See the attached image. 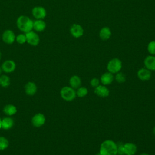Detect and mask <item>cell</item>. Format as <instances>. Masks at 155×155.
<instances>
[{"label": "cell", "instance_id": "cell-1", "mask_svg": "<svg viewBox=\"0 0 155 155\" xmlns=\"http://www.w3.org/2000/svg\"><path fill=\"white\" fill-rule=\"evenodd\" d=\"M101 155H117V143L112 140H105L101 145Z\"/></svg>", "mask_w": 155, "mask_h": 155}, {"label": "cell", "instance_id": "cell-4", "mask_svg": "<svg viewBox=\"0 0 155 155\" xmlns=\"http://www.w3.org/2000/svg\"><path fill=\"white\" fill-rule=\"evenodd\" d=\"M122 67V61L117 58H114L109 61L107 65V69L108 72L112 74H116L120 71Z\"/></svg>", "mask_w": 155, "mask_h": 155}, {"label": "cell", "instance_id": "cell-35", "mask_svg": "<svg viewBox=\"0 0 155 155\" xmlns=\"http://www.w3.org/2000/svg\"><path fill=\"white\" fill-rule=\"evenodd\" d=\"M95 155H101V154H99V153H97V154H96Z\"/></svg>", "mask_w": 155, "mask_h": 155}, {"label": "cell", "instance_id": "cell-5", "mask_svg": "<svg viewBox=\"0 0 155 155\" xmlns=\"http://www.w3.org/2000/svg\"><path fill=\"white\" fill-rule=\"evenodd\" d=\"M25 34L26 39H27V42L32 46H37L40 42V38L39 36L37 33L33 30L27 32Z\"/></svg>", "mask_w": 155, "mask_h": 155}, {"label": "cell", "instance_id": "cell-8", "mask_svg": "<svg viewBox=\"0 0 155 155\" xmlns=\"http://www.w3.org/2000/svg\"><path fill=\"white\" fill-rule=\"evenodd\" d=\"M2 39L7 44H12L16 40V35L12 30L7 29L2 33Z\"/></svg>", "mask_w": 155, "mask_h": 155}, {"label": "cell", "instance_id": "cell-24", "mask_svg": "<svg viewBox=\"0 0 155 155\" xmlns=\"http://www.w3.org/2000/svg\"><path fill=\"white\" fill-rule=\"evenodd\" d=\"M76 96L79 97H85L88 94V89L84 87H80L77 89Z\"/></svg>", "mask_w": 155, "mask_h": 155}, {"label": "cell", "instance_id": "cell-9", "mask_svg": "<svg viewBox=\"0 0 155 155\" xmlns=\"http://www.w3.org/2000/svg\"><path fill=\"white\" fill-rule=\"evenodd\" d=\"M45 122V116L41 113L35 114L31 119V124L35 127H41Z\"/></svg>", "mask_w": 155, "mask_h": 155}, {"label": "cell", "instance_id": "cell-31", "mask_svg": "<svg viewBox=\"0 0 155 155\" xmlns=\"http://www.w3.org/2000/svg\"><path fill=\"white\" fill-rule=\"evenodd\" d=\"M153 133H154V136H155V127H154V128H153Z\"/></svg>", "mask_w": 155, "mask_h": 155}, {"label": "cell", "instance_id": "cell-16", "mask_svg": "<svg viewBox=\"0 0 155 155\" xmlns=\"http://www.w3.org/2000/svg\"><path fill=\"white\" fill-rule=\"evenodd\" d=\"M24 90L27 95L33 96L37 91V86L33 82H28L24 87Z\"/></svg>", "mask_w": 155, "mask_h": 155}, {"label": "cell", "instance_id": "cell-25", "mask_svg": "<svg viewBox=\"0 0 155 155\" xmlns=\"http://www.w3.org/2000/svg\"><path fill=\"white\" fill-rule=\"evenodd\" d=\"M18 44H24L25 42H27V39H26V36L25 33H20L16 36V40Z\"/></svg>", "mask_w": 155, "mask_h": 155}, {"label": "cell", "instance_id": "cell-36", "mask_svg": "<svg viewBox=\"0 0 155 155\" xmlns=\"http://www.w3.org/2000/svg\"><path fill=\"white\" fill-rule=\"evenodd\" d=\"M116 1H120V0H116Z\"/></svg>", "mask_w": 155, "mask_h": 155}, {"label": "cell", "instance_id": "cell-19", "mask_svg": "<svg viewBox=\"0 0 155 155\" xmlns=\"http://www.w3.org/2000/svg\"><path fill=\"white\" fill-rule=\"evenodd\" d=\"M81 84V79L78 75H73L69 79V84L70 87L74 90L78 89L79 87H80Z\"/></svg>", "mask_w": 155, "mask_h": 155}, {"label": "cell", "instance_id": "cell-34", "mask_svg": "<svg viewBox=\"0 0 155 155\" xmlns=\"http://www.w3.org/2000/svg\"><path fill=\"white\" fill-rule=\"evenodd\" d=\"M1 56H2V54H1V51H0V59H1Z\"/></svg>", "mask_w": 155, "mask_h": 155}, {"label": "cell", "instance_id": "cell-20", "mask_svg": "<svg viewBox=\"0 0 155 155\" xmlns=\"http://www.w3.org/2000/svg\"><path fill=\"white\" fill-rule=\"evenodd\" d=\"M14 125V120L10 117H6L1 120V128L4 130L10 129Z\"/></svg>", "mask_w": 155, "mask_h": 155}, {"label": "cell", "instance_id": "cell-2", "mask_svg": "<svg viewBox=\"0 0 155 155\" xmlns=\"http://www.w3.org/2000/svg\"><path fill=\"white\" fill-rule=\"evenodd\" d=\"M16 25L20 31L26 33L33 30V21L27 16L21 15L16 19Z\"/></svg>", "mask_w": 155, "mask_h": 155}, {"label": "cell", "instance_id": "cell-33", "mask_svg": "<svg viewBox=\"0 0 155 155\" xmlns=\"http://www.w3.org/2000/svg\"><path fill=\"white\" fill-rule=\"evenodd\" d=\"M1 120H2V119L0 117V128H1Z\"/></svg>", "mask_w": 155, "mask_h": 155}, {"label": "cell", "instance_id": "cell-23", "mask_svg": "<svg viewBox=\"0 0 155 155\" xmlns=\"http://www.w3.org/2000/svg\"><path fill=\"white\" fill-rule=\"evenodd\" d=\"M8 145L9 142L8 139L4 136H0V151L7 149Z\"/></svg>", "mask_w": 155, "mask_h": 155}, {"label": "cell", "instance_id": "cell-10", "mask_svg": "<svg viewBox=\"0 0 155 155\" xmlns=\"http://www.w3.org/2000/svg\"><path fill=\"white\" fill-rule=\"evenodd\" d=\"M123 151L124 155H134L137 152V146L133 143H125L123 145Z\"/></svg>", "mask_w": 155, "mask_h": 155}, {"label": "cell", "instance_id": "cell-14", "mask_svg": "<svg viewBox=\"0 0 155 155\" xmlns=\"http://www.w3.org/2000/svg\"><path fill=\"white\" fill-rule=\"evenodd\" d=\"M94 93L99 97H106L109 96L110 91L105 85H99L94 88Z\"/></svg>", "mask_w": 155, "mask_h": 155}, {"label": "cell", "instance_id": "cell-30", "mask_svg": "<svg viewBox=\"0 0 155 155\" xmlns=\"http://www.w3.org/2000/svg\"><path fill=\"white\" fill-rule=\"evenodd\" d=\"M139 155H150V154H147V153H143L140 154Z\"/></svg>", "mask_w": 155, "mask_h": 155}, {"label": "cell", "instance_id": "cell-22", "mask_svg": "<svg viewBox=\"0 0 155 155\" xmlns=\"http://www.w3.org/2000/svg\"><path fill=\"white\" fill-rule=\"evenodd\" d=\"M10 84V79L7 75H1L0 76V85L2 87H8Z\"/></svg>", "mask_w": 155, "mask_h": 155}, {"label": "cell", "instance_id": "cell-21", "mask_svg": "<svg viewBox=\"0 0 155 155\" xmlns=\"http://www.w3.org/2000/svg\"><path fill=\"white\" fill-rule=\"evenodd\" d=\"M3 112L7 116H11L17 113V108L16 106L12 104H7L3 108Z\"/></svg>", "mask_w": 155, "mask_h": 155}, {"label": "cell", "instance_id": "cell-17", "mask_svg": "<svg viewBox=\"0 0 155 155\" xmlns=\"http://www.w3.org/2000/svg\"><path fill=\"white\" fill-rule=\"evenodd\" d=\"M46 28V23L43 19H36L33 21V30L37 32H42Z\"/></svg>", "mask_w": 155, "mask_h": 155}, {"label": "cell", "instance_id": "cell-7", "mask_svg": "<svg viewBox=\"0 0 155 155\" xmlns=\"http://www.w3.org/2000/svg\"><path fill=\"white\" fill-rule=\"evenodd\" d=\"M70 33L74 38H79L84 35V30L83 27L79 24H73L70 28Z\"/></svg>", "mask_w": 155, "mask_h": 155}, {"label": "cell", "instance_id": "cell-12", "mask_svg": "<svg viewBox=\"0 0 155 155\" xmlns=\"http://www.w3.org/2000/svg\"><path fill=\"white\" fill-rule=\"evenodd\" d=\"M137 76L140 80L143 81H147L150 79L151 76V73L150 70H148L145 67L141 68L138 70L137 73Z\"/></svg>", "mask_w": 155, "mask_h": 155}, {"label": "cell", "instance_id": "cell-26", "mask_svg": "<svg viewBox=\"0 0 155 155\" xmlns=\"http://www.w3.org/2000/svg\"><path fill=\"white\" fill-rule=\"evenodd\" d=\"M147 50L151 55L155 56V41H151L148 44Z\"/></svg>", "mask_w": 155, "mask_h": 155}, {"label": "cell", "instance_id": "cell-27", "mask_svg": "<svg viewBox=\"0 0 155 155\" xmlns=\"http://www.w3.org/2000/svg\"><path fill=\"white\" fill-rule=\"evenodd\" d=\"M115 80L118 83H123V82H125V81H126L125 75L123 73L119 71V72L116 73Z\"/></svg>", "mask_w": 155, "mask_h": 155}, {"label": "cell", "instance_id": "cell-13", "mask_svg": "<svg viewBox=\"0 0 155 155\" xmlns=\"http://www.w3.org/2000/svg\"><path fill=\"white\" fill-rule=\"evenodd\" d=\"M145 67L150 71H155V56L148 55L143 61Z\"/></svg>", "mask_w": 155, "mask_h": 155}, {"label": "cell", "instance_id": "cell-18", "mask_svg": "<svg viewBox=\"0 0 155 155\" xmlns=\"http://www.w3.org/2000/svg\"><path fill=\"white\" fill-rule=\"evenodd\" d=\"M111 36V31L108 27H103L101 28L99 33V36L101 40L107 41L110 38Z\"/></svg>", "mask_w": 155, "mask_h": 155}, {"label": "cell", "instance_id": "cell-3", "mask_svg": "<svg viewBox=\"0 0 155 155\" xmlns=\"http://www.w3.org/2000/svg\"><path fill=\"white\" fill-rule=\"evenodd\" d=\"M61 97L65 101L70 102L73 101L76 97V92L75 90L71 87L65 86L61 88L60 91Z\"/></svg>", "mask_w": 155, "mask_h": 155}, {"label": "cell", "instance_id": "cell-28", "mask_svg": "<svg viewBox=\"0 0 155 155\" xmlns=\"http://www.w3.org/2000/svg\"><path fill=\"white\" fill-rule=\"evenodd\" d=\"M90 85L93 88H96L97 86H99L100 85V81L98 78H93L91 79L90 81Z\"/></svg>", "mask_w": 155, "mask_h": 155}, {"label": "cell", "instance_id": "cell-32", "mask_svg": "<svg viewBox=\"0 0 155 155\" xmlns=\"http://www.w3.org/2000/svg\"><path fill=\"white\" fill-rule=\"evenodd\" d=\"M2 68H1V67H0V75H1V73H2Z\"/></svg>", "mask_w": 155, "mask_h": 155}, {"label": "cell", "instance_id": "cell-15", "mask_svg": "<svg viewBox=\"0 0 155 155\" xmlns=\"http://www.w3.org/2000/svg\"><path fill=\"white\" fill-rule=\"evenodd\" d=\"M113 80H114L113 74L108 71L102 74L100 78L101 82L104 85H107L111 84L113 82Z\"/></svg>", "mask_w": 155, "mask_h": 155}, {"label": "cell", "instance_id": "cell-11", "mask_svg": "<svg viewBox=\"0 0 155 155\" xmlns=\"http://www.w3.org/2000/svg\"><path fill=\"white\" fill-rule=\"evenodd\" d=\"M1 68L3 71L7 73H12L16 68V63L13 60H6L2 64Z\"/></svg>", "mask_w": 155, "mask_h": 155}, {"label": "cell", "instance_id": "cell-29", "mask_svg": "<svg viewBox=\"0 0 155 155\" xmlns=\"http://www.w3.org/2000/svg\"><path fill=\"white\" fill-rule=\"evenodd\" d=\"M123 145L122 142H117V154L119 155H124V151H123Z\"/></svg>", "mask_w": 155, "mask_h": 155}, {"label": "cell", "instance_id": "cell-6", "mask_svg": "<svg viewBox=\"0 0 155 155\" xmlns=\"http://www.w3.org/2000/svg\"><path fill=\"white\" fill-rule=\"evenodd\" d=\"M31 14L36 19H44L47 16V11L42 6H36L32 8Z\"/></svg>", "mask_w": 155, "mask_h": 155}]
</instances>
